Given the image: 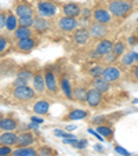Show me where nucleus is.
<instances>
[{
  "mask_svg": "<svg viewBox=\"0 0 138 156\" xmlns=\"http://www.w3.org/2000/svg\"><path fill=\"white\" fill-rule=\"evenodd\" d=\"M135 7L134 0H111L108 3V10L112 14V17L118 18V20H123V18L129 17Z\"/></svg>",
  "mask_w": 138,
  "mask_h": 156,
  "instance_id": "f257e3e1",
  "label": "nucleus"
},
{
  "mask_svg": "<svg viewBox=\"0 0 138 156\" xmlns=\"http://www.w3.org/2000/svg\"><path fill=\"white\" fill-rule=\"evenodd\" d=\"M36 12L40 17L51 18L58 12V6L51 0H37L36 2Z\"/></svg>",
  "mask_w": 138,
  "mask_h": 156,
  "instance_id": "f03ea898",
  "label": "nucleus"
},
{
  "mask_svg": "<svg viewBox=\"0 0 138 156\" xmlns=\"http://www.w3.org/2000/svg\"><path fill=\"white\" fill-rule=\"evenodd\" d=\"M36 94H37V93L35 91V88L29 87L28 84L15 86L14 90H12V95H14V98L18 101H30L36 97Z\"/></svg>",
  "mask_w": 138,
  "mask_h": 156,
  "instance_id": "7ed1b4c3",
  "label": "nucleus"
},
{
  "mask_svg": "<svg viewBox=\"0 0 138 156\" xmlns=\"http://www.w3.org/2000/svg\"><path fill=\"white\" fill-rule=\"evenodd\" d=\"M36 9H33V6L28 2H18L14 7V14L18 18H33Z\"/></svg>",
  "mask_w": 138,
  "mask_h": 156,
  "instance_id": "20e7f679",
  "label": "nucleus"
},
{
  "mask_svg": "<svg viewBox=\"0 0 138 156\" xmlns=\"http://www.w3.org/2000/svg\"><path fill=\"white\" fill-rule=\"evenodd\" d=\"M57 25H58L59 30H62V32H65V33H69V32H75V30L79 28V21H77V18L62 15L58 20Z\"/></svg>",
  "mask_w": 138,
  "mask_h": 156,
  "instance_id": "39448f33",
  "label": "nucleus"
},
{
  "mask_svg": "<svg viewBox=\"0 0 138 156\" xmlns=\"http://www.w3.org/2000/svg\"><path fill=\"white\" fill-rule=\"evenodd\" d=\"M88 33H90L91 39H95V40H102L105 39V36L108 35V27L105 24H101V22H93L88 28Z\"/></svg>",
  "mask_w": 138,
  "mask_h": 156,
  "instance_id": "423d86ee",
  "label": "nucleus"
},
{
  "mask_svg": "<svg viewBox=\"0 0 138 156\" xmlns=\"http://www.w3.org/2000/svg\"><path fill=\"white\" fill-rule=\"evenodd\" d=\"M44 80H46V88H47L50 93H57L59 88V82L57 75L54 73L51 69H46L44 71Z\"/></svg>",
  "mask_w": 138,
  "mask_h": 156,
  "instance_id": "0eeeda50",
  "label": "nucleus"
},
{
  "mask_svg": "<svg viewBox=\"0 0 138 156\" xmlns=\"http://www.w3.org/2000/svg\"><path fill=\"white\" fill-rule=\"evenodd\" d=\"M104 101V93L98 91L97 88H90L87 91V98H86V102L88 104V106L91 108H97L102 104Z\"/></svg>",
  "mask_w": 138,
  "mask_h": 156,
  "instance_id": "6e6552de",
  "label": "nucleus"
},
{
  "mask_svg": "<svg viewBox=\"0 0 138 156\" xmlns=\"http://www.w3.org/2000/svg\"><path fill=\"white\" fill-rule=\"evenodd\" d=\"M93 18H94L95 22H101V24H111L112 21V14L109 12L108 9H104V7H97V9L93 10Z\"/></svg>",
  "mask_w": 138,
  "mask_h": 156,
  "instance_id": "1a4fd4ad",
  "label": "nucleus"
},
{
  "mask_svg": "<svg viewBox=\"0 0 138 156\" xmlns=\"http://www.w3.org/2000/svg\"><path fill=\"white\" fill-rule=\"evenodd\" d=\"M102 77L105 80H108L109 83H115L118 82L119 79L122 77V72L118 66H113V65H108L106 68H104V72H102Z\"/></svg>",
  "mask_w": 138,
  "mask_h": 156,
  "instance_id": "9d476101",
  "label": "nucleus"
},
{
  "mask_svg": "<svg viewBox=\"0 0 138 156\" xmlns=\"http://www.w3.org/2000/svg\"><path fill=\"white\" fill-rule=\"evenodd\" d=\"M62 14L66 15V17H72V18H77L82 14V7L79 3H75V2H69V3H65L62 6Z\"/></svg>",
  "mask_w": 138,
  "mask_h": 156,
  "instance_id": "9b49d317",
  "label": "nucleus"
},
{
  "mask_svg": "<svg viewBox=\"0 0 138 156\" xmlns=\"http://www.w3.org/2000/svg\"><path fill=\"white\" fill-rule=\"evenodd\" d=\"M32 83H33V88L37 94H43L46 88V80H44V72L41 71H36L33 73V77H32Z\"/></svg>",
  "mask_w": 138,
  "mask_h": 156,
  "instance_id": "f8f14e48",
  "label": "nucleus"
},
{
  "mask_svg": "<svg viewBox=\"0 0 138 156\" xmlns=\"http://www.w3.org/2000/svg\"><path fill=\"white\" fill-rule=\"evenodd\" d=\"M113 41L109 40V39H102V40H100L97 43V46H95V53L98 54V57H104L106 55V54L112 53V50H113Z\"/></svg>",
  "mask_w": 138,
  "mask_h": 156,
  "instance_id": "ddd939ff",
  "label": "nucleus"
},
{
  "mask_svg": "<svg viewBox=\"0 0 138 156\" xmlns=\"http://www.w3.org/2000/svg\"><path fill=\"white\" fill-rule=\"evenodd\" d=\"M36 39L33 37H27V39H21V40H17V44H15V47H17L18 51H22V53H29L32 51L33 48L36 47Z\"/></svg>",
  "mask_w": 138,
  "mask_h": 156,
  "instance_id": "4468645a",
  "label": "nucleus"
},
{
  "mask_svg": "<svg viewBox=\"0 0 138 156\" xmlns=\"http://www.w3.org/2000/svg\"><path fill=\"white\" fill-rule=\"evenodd\" d=\"M32 28H33V30H35L36 33L41 35V33H44L46 30L48 29V28H50V24H48L47 18L40 17V15H35V18H33Z\"/></svg>",
  "mask_w": 138,
  "mask_h": 156,
  "instance_id": "2eb2a0df",
  "label": "nucleus"
},
{
  "mask_svg": "<svg viewBox=\"0 0 138 156\" xmlns=\"http://www.w3.org/2000/svg\"><path fill=\"white\" fill-rule=\"evenodd\" d=\"M35 141V136L30 131L19 133L17 138V147H33Z\"/></svg>",
  "mask_w": 138,
  "mask_h": 156,
  "instance_id": "dca6fc26",
  "label": "nucleus"
},
{
  "mask_svg": "<svg viewBox=\"0 0 138 156\" xmlns=\"http://www.w3.org/2000/svg\"><path fill=\"white\" fill-rule=\"evenodd\" d=\"M90 39V33H88V29L86 28H77L73 32V41L77 44V46H83L86 44Z\"/></svg>",
  "mask_w": 138,
  "mask_h": 156,
  "instance_id": "f3484780",
  "label": "nucleus"
},
{
  "mask_svg": "<svg viewBox=\"0 0 138 156\" xmlns=\"http://www.w3.org/2000/svg\"><path fill=\"white\" fill-rule=\"evenodd\" d=\"M91 86H93V88H97L98 91H101V93H108L109 90H111V83H109L108 80L104 79L102 76L93 77Z\"/></svg>",
  "mask_w": 138,
  "mask_h": 156,
  "instance_id": "a211bd4d",
  "label": "nucleus"
},
{
  "mask_svg": "<svg viewBox=\"0 0 138 156\" xmlns=\"http://www.w3.org/2000/svg\"><path fill=\"white\" fill-rule=\"evenodd\" d=\"M17 138L18 134L14 131H4L0 134V144L7 145V147H14L17 145Z\"/></svg>",
  "mask_w": 138,
  "mask_h": 156,
  "instance_id": "6ab92c4d",
  "label": "nucleus"
},
{
  "mask_svg": "<svg viewBox=\"0 0 138 156\" xmlns=\"http://www.w3.org/2000/svg\"><path fill=\"white\" fill-rule=\"evenodd\" d=\"M59 88L62 90L64 95L68 98V100H75L73 98V88H72V86H71L69 77H66V76L61 77V80H59Z\"/></svg>",
  "mask_w": 138,
  "mask_h": 156,
  "instance_id": "aec40b11",
  "label": "nucleus"
},
{
  "mask_svg": "<svg viewBox=\"0 0 138 156\" xmlns=\"http://www.w3.org/2000/svg\"><path fill=\"white\" fill-rule=\"evenodd\" d=\"M18 129V120L11 116H6L3 118L2 123H0V130L3 131H15Z\"/></svg>",
  "mask_w": 138,
  "mask_h": 156,
  "instance_id": "412c9836",
  "label": "nucleus"
},
{
  "mask_svg": "<svg viewBox=\"0 0 138 156\" xmlns=\"http://www.w3.org/2000/svg\"><path fill=\"white\" fill-rule=\"evenodd\" d=\"M48 111H50V102L46 100H39V101H36L35 105H33V112L39 116L47 115Z\"/></svg>",
  "mask_w": 138,
  "mask_h": 156,
  "instance_id": "4be33fe9",
  "label": "nucleus"
},
{
  "mask_svg": "<svg viewBox=\"0 0 138 156\" xmlns=\"http://www.w3.org/2000/svg\"><path fill=\"white\" fill-rule=\"evenodd\" d=\"M12 156H39V151L33 147H17L12 149Z\"/></svg>",
  "mask_w": 138,
  "mask_h": 156,
  "instance_id": "5701e85b",
  "label": "nucleus"
},
{
  "mask_svg": "<svg viewBox=\"0 0 138 156\" xmlns=\"http://www.w3.org/2000/svg\"><path fill=\"white\" fill-rule=\"evenodd\" d=\"M33 30L30 28H25V27H18L17 29L12 32L15 40H21V39H27V37H32Z\"/></svg>",
  "mask_w": 138,
  "mask_h": 156,
  "instance_id": "b1692460",
  "label": "nucleus"
},
{
  "mask_svg": "<svg viewBox=\"0 0 138 156\" xmlns=\"http://www.w3.org/2000/svg\"><path fill=\"white\" fill-rule=\"evenodd\" d=\"M18 27H19V24H18V17L14 12H9V14H7V21H6V29L9 30V32H14Z\"/></svg>",
  "mask_w": 138,
  "mask_h": 156,
  "instance_id": "393cba45",
  "label": "nucleus"
},
{
  "mask_svg": "<svg viewBox=\"0 0 138 156\" xmlns=\"http://www.w3.org/2000/svg\"><path fill=\"white\" fill-rule=\"evenodd\" d=\"M87 115L88 113L86 111H83V109H72L69 115L66 116V119L68 120H82V119L87 118Z\"/></svg>",
  "mask_w": 138,
  "mask_h": 156,
  "instance_id": "a878e982",
  "label": "nucleus"
},
{
  "mask_svg": "<svg viewBox=\"0 0 138 156\" xmlns=\"http://www.w3.org/2000/svg\"><path fill=\"white\" fill-rule=\"evenodd\" d=\"M135 53L130 51V53H124L122 55V65L124 66H134L135 65Z\"/></svg>",
  "mask_w": 138,
  "mask_h": 156,
  "instance_id": "bb28decb",
  "label": "nucleus"
},
{
  "mask_svg": "<svg viewBox=\"0 0 138 156\" xmlns=\"http://www.w3.org/2000/svg\"><path fill=\"white\" fill-rule=\"evenodd\" d=\"M87 91L88 90H86L84 87H76L73 88V98L77 101H86V98H87Z\"/></svg>",
  "mask_w": 138,
  "mask_h": 156,
  "instance_id": "cd10ccee",
  "label": "nucleus"
},
{
  "mask_svg": "<svg viewBox=\"0 0 138 156\" xmlns=\"http://www.w3.org/2000/svg\"><path fill=\"white\" fill-rule=\"evenodd\" d=\"M112 51H113L118 57H122L124 53H126V44H124V41L123 40L116 41V43L113 44V50Z\"/></svg>",
  "mask_w": 138,
  "mask_h": 156,
  "instance_id": "c85d7f7f",
  "label": "nucleus"
},
{
  "mask_svg": "<svg viewBox=\"0 0 138 156\" xmlns=\"http://www.w3.org/2000/svg\"><path fill=\"white\" fill-rule=\"evenodd\" d=\"M97 133H100L101 136L105 137V138H112V136H113V130L108 126H98Z\"/></svg>",
  "mask_w": 138,
  "mask_h": 156,
  "instance_id": "c756f323",
  "label": "nucleus"
},
{
  "mask_svg": "<svg viewBox=\"0 0 138 156\" xmlns=\"http://www.w3.org/2000/svg\"><path fill=\"white\" fill-rule=\"evenodd\" d=\"M17 77H19V79H25V80L29 82V80L33 77V72L29 71V69H21V71L17 73Z\"/></svg>",
  "mask_w": 138,
  "mask_h": 156,
  "instance_id": "7c9ffc66",
  "label": "nucleus"
},
{
  "mask_svg": "<svg viewBox=\"0 0 138 156\" xmlns=\"http://www.w3.org/2000/svg\"><path fill=\"white\" fill-rule=\"evenodd\" d=\"M102 72H104L102 66L95 65V66H93V68L88 71V75H90V76H93V77H97V76H102Z\"/></svg>",
  "mask_w": 138,
  "mask_h": 156,
  "instance_id": "2f4dec72",
  "label": "nucleus"
},
{
  "mask_svg": "<svg viewBox=\"0 0 138 156\" xmlns=\"http://www.w3.org/2000/svg\"><path fill=\"white\" fill-rule=\"evenodd\" d=\"M33 18H35V17H33ZM33 18H18V24H19V27L32 28V25H33Z\"/></svg>",
  "mask_w": 138,
  "mask_h": 156,
  "instance_id": "473e14b6",
  "label": "nucleus"
},
{
  "mask_svg": "<svg viewBox=\"0 0 138 156\" xmlns=\"http://www.w3.org/2000/svg\"><path fill=\"white\" fill-rule=\"evenodd\" d=\"M37 151H39V156H54L57 153L48 147H41L40 149H37Z\"/></svg>",
  "mask_w": 138,
  "mask_h": 156,
  "instance_id": "72a5a7b5",
  "label": "nucleus"
},
{
  "mask_svg": "<svg viewBox=\"0 0 138 156\" xmlns=\"http://www.w3.org/2000/svg\"><path fill=\"white\" fill-rule=\"evenodd\" d=\"M102 59H104V62H105V64L112 65L115 61H116V59H118V55H116V54L112 51V53H109V54H106V55H104Z\"/></svg>",
  "mask_w": 138,
  "mask_h": 156,
  "instance_id": "f704fd0d",
  "label": "nucleus"
},
{
  "mask_svg": "<svg viewBox=\"0 0 138 156\" xmlns=\"http://www.w3.org/2000/svg\"><path fill=\"white\" fill-rule=\"evenodd\" d=\"M54 134H55L57 137H61L62 140L65 138H73V134H71V133H66V131H62V130H54Z\"/></svg>",
  "mask_w": 138,
  "mask_h": 156,
  "instance_id": "c9c22d12",
  "label": "nucleus"
},
{
  "mask_svg": "<svg viewBox=\"0 0 138 156\" xmlns=\"http://www.w3.org/2000/svg\"><path fill=\"white\" fill-rule=\"evenodd\" d=\"M6 155H12V147L0 144V156H6Z\"/></svg>",
  "mask_w": 138,
  "mask_h": 156,
  "instance_id": "e433bc0d",
  "label": "nucleus"
},
{
  "mask_svg": "<svg viewBox=\"0 0 138 156\" xmlns=\"http://www.w3.org/2000/svg\"><path fill=\"white\" fill-rule=\"evenodd\" d=\"M9 47V41L4 36H0V54H3L6 51V48Z\"/></svg>",
  "mask_w": 138,
  "mask_h": 156,
  "instance_id": "4c0bfd02",
  "label": "nucleus"
},
{
  "mask_svg": "<svg viewBox=\"0 0 138 156\" xmlns=\"http://www.w3.org/2000/svg\"><path fill=\"white\" fill-rule=\"evenodd\" d=\"M93 15V10L91 9H82V14H80V17L83 18V20H90V17Z\"/></svg>",
  "mask_w": 138,
  "mask_h": 156,
  "instance_id": "58836bf2",
  "label": "nucleus"
},
{
  "mask_svg": "<svg viewBox=\"0 0 138 156\" xmlns=\"http://www.w3.org/2000/svg\"><path fill=\"white\" fill-rule=\"evenodd\" d=\"M6 21H7V14L3 11H0V29L6 28Z\"/></svg>",
  "mask_w": 138,
  "mask_h": 156,
  "instance_id": "ea45409f",
  "label": "nucleus"
},
{
  "mask_svg": "<svg viewBox=\"0 0 138 156\" xmlns=\"http://www.w3.org/2000/svg\"><path fill=\"white\" fill-rule=\"evenodd\" d=\"M86 145H87V140H77V142L73 145L75 148H77V149H83V148H86Z\"/></svg>",
  "mask_w": 138,
  "mask_h": 156,
  "instance_id": "a19ab883",
  "label": "nucleus"
},
{
  "mask_svg": "<svg viewBox=\"0 0 138 156\" xmlns=\"http://www.w3.org/2000/svg\"><path fill=\"white\" fill-rule=\"evenodd\" d=\"M115 151L118 153H122L123 156H130V152L129 151H126L124 148H122V147H115Z\"/></svg>",
  "mask_w": 138,
  "mask_h": 156,
  "instance_id": "79ce46f5",
  "label": "nucleus"
},
{
  "mask_svg": "<svg viewBox=\"0 0 138 156\" xmlns=\"http://www.w3.org/2000/svg\"><path fill=\"white\" fill-rule=\"evenodd\" d=\"M131 73H133V76H134V79L138 82V64H135L131 68Z\"/></svg>",
  "mask_w": 138,
  "mask_h": 156,
  "instance_id": "37998d69",
  "label": "nucleus"
},
{
  "mask_svg": "<svg viewBox=\"0 0 138 156\" xmlns=\"http://www.w3.org/2000/svg\"><path fill=\"white\" fill-rule=\"evenodd\" d=\"M30 122H33V123H36V124H41L44 120L41 118H37V116H32V118H30Z\"/></svg>",
  "mask_w": 138,
  "mask_h": 156,
  "instance_id": "c03bdc74",
  "label": "nucleus"
},
{
  "mask_svg": "<svg viewBox=\"0 0 138 156\" xmlns=\"http://www.w3.org/2000/svg\"><path fill=\"white\" fill-rule=\"evenodd\" d=\"M137 40H138V39H137V36H130V37H129V44H131V46H134V44L137 43Z\"/></svg>",
  "mask_w": 138,
  "mask_h": 156,
  "instance_id": "a18cd8bd",
  "label": "nucleus"
},
{
  "mask_svg": "<svg viewBox=\"0 0 138 156\" xmlns=\"http://www.w3.org/2000/svg\"><path fill=\"white\" fill-rule=\"evenodd\" d=\"M77 126H75V124H71V126H66V131H73V130H76Z\"/></svg>",
  "mask_w": 138,
  "mask_h": 156,
  "instance_id": "49530a36",
  "label": "nucleus"
},
{
  "mask_svg": "<svg viewBox=\"0 0 138 156\" xmlns=\"http://www.w3.org/2000/svg\"><path fill=\"white\" fill-rule=\"evenodd\" d=\"M135 35L138 36V27H137V29H135Z\"/></svg>",
  "mask_w": 138,
  "mask_h": 156,
  "instance_id": "de8ad7c7",
  "label": "nucleus"
},
{
  "mask_svg": "<svg viewBox=\"0 0 138 156\" xmlns=\"http://www.w3.org/2000/svg\"><path fill=\"white\" fill-rule=\"evenodd\" d=\"M2 120H3V116L0 115V123H2Z\"/></svg>",
  "mask_w": 138,
  "mask_h": 156,
  "instance_id": "09e8293b",
  "label": "nucleus"
},
{
  "mask_svg": "<svg viewBox=\"0 0 138 156\" xmlns=\"http://www.w3.org/2000/svg\"><path fill=\"white\" fill-rule=\"evenodd\" d=\"M137 24H138V17H137Z\"/></svg>",
  "mask_w": 138,
  "mask_h": 156,
  "instance_id": "8fccbe9b",
  "label": "nucleus"
},
{
  "mask_svg": "<svg viewBox=\"0 0 138 156\" xmlns=\"http://www.w3.org/2000/svg\"><path fill=\"white\" fill-rule=\"evenodd\" d=\"M6 156H12V155H6Z\"/></svg>",
  "mask_w": 138,
  "mask_h": 156,
  "instance_id": "3c124183",
  "label": "nucleus"
}]
</instances>
